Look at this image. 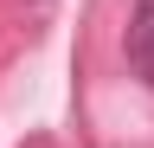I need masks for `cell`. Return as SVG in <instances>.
I'll return each mask as SVG.
<instances>
[{"label":"cell","instance_id":"1","mask_svg":"<svg viewBox=\"0 0 154 148\" xmlns=\"http://www.w3.org/2000/svg\"><path fill=\"white\" fill-rule=\"evenodd\" d=\"M122 58L128 71L154 90V0H135L128 7V26H122Z\"/></svg>","mask_w":154,"mask_h":148}]
</instances>
